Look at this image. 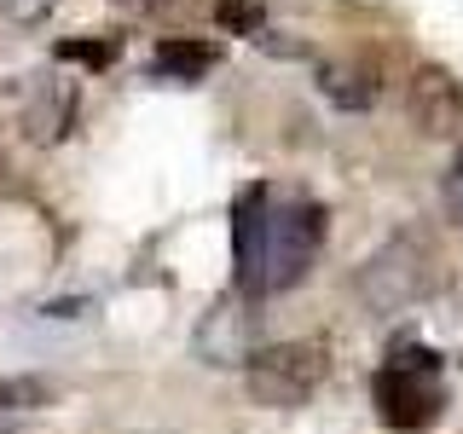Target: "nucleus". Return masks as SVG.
I'll return each instance as SVG.
<instances>
[{"label": "nucleus", "instance_id": "9b49d317", "mask_svg": "<svg viewBox=\"0 0 463 434\" xmlns=\"http://www.w3.org/2000/svg\"><path fill=\"white\" fill-rule=\"evenodd\" d=\"M214 18H221L232 35H260V24H267V0H214Z\"/></svg>", "mask_w": 463, "mask_h": 434}, {"label": "nucleus", "instance_id": "6e6552de", "mask_svg": "<svg viewBox=\"0 0 463 434\" xmlns=\"http://www.w3.org/2000/svg\"><path fill=\"white\" fill-rule=\"evenodd\" d=\"M250 330H255V318L250 313H238V307H221L203 325V354H209V365H250Z\"/></svg>", "mask_w": 463, "mask_h": 434}, {"label": "nucleus", "instance_id": "ddd939ff", "mask_svg": "<svg viewBox=\"0 0 463 434\" xmlns=\"http://www.w3.org/2000/svg\"><path fill=\"white\" fill-rule=\"evenodd\" d=\"M440 203H446V214L463 226V151L452 156V168H446V180H440Z\"/></svg>", "mask_w": 463, "mask_h": 434}, {"label": "nucleus", "instance_id": "2eb2a0df", "mask_svg": "<svg viewBox=\"0 0 463 434\" xmlns=\"http://www.w3.org/2000/svg\"><path fill=\"white\" fill-rule=\"evenodd\" d=\"M128 6H163V0H128Z\"/></svg>", "mask_w": 463, "mask_h": 434}, {"label": "nucleus", "instance_id": "f8f14e48", "mask_svg": "<svg viewBox=\"0 0 463 434\" xmlns=\"http://www.w3.org/2000/svg\"><path fill=\"white\" fill-rule=\"evenodd\" d=\"M52 388L41 376H0V411H18V405H47Z\"/></svg>", "mask_w": 463, "mask_h": 434}, {"label": "nucleus", "instance_id": "f257e3e1", "mask_svg": "<svg viewBox=\"0 0 463 434\" xmlns=\"http://www.w3.org/2000/svg\"><path fill=\"white\" fill-rule=\"evenodd\" d=\"M238 238V289L243 296H284L307 278L325 243V203L296 185H250L232 214Z\"/></svg>", "mask_w": 463, "mask_h": 434}, {"label": "nucleus", "instance_id": "9d476101", "mask_svg": "<svg viewBox=\"0 0 463 434\" xmlns=\"http://www.w3.org/2000/svg\"><path fill=\"white\" fill-rule=\"evenodd\" d=\"M116 52H122V35H105V41H58V58H64V64H87V70H110Z\"/></svg>", "mask_w": 463, "mask_h": 434}, {"label": "nucleus", "instance_id": "1a4fd4ad", "mask_svg": "<svg viewBox=\"0 0 463 434\" xmlns=\"http://www.w3.org/2000/svg\"><path fill=\"white\" fill-rule=\"evenodd\" d=\"M163 76L174 81H197V76H209L214 64H221V47L214 41H192V35H168V41H156V58H151Z\"/></svg>", "mask_w": 463, "mask_h": 434}, {"label": "nucleus", "instance_id": "f03ea898", "mask_svg": "<svg viewBox=\"0 0 463 434\" xmlns=\"http://www.w3.org/2000/svg\"><path fill=\"white\" fill-rule=\"evenodd\" d=\"M376 417L388 429H429L446 405V382H440V354H429L423 342H394L388 365L371 382Z\"/></svg>", "mask_w": 463, "mask_h": 434}, {"label": "nucleus", "instance_id": "dca6fc26", "mask_svg": "<svg viewBox=\"0 0 463 434\" xmlns=\"http://www.w3.org/2000/svg\"><path fill=\"white\" fill-rule=\"evenodd\" d=\"M0 174H6V163H0Z\"/></svg>", "mask_w": 463, "mask_h": 434}, {"label": "nucleus", "instance_id": "423d86ee", "mask_svg": "<svg viewBox=\"0 0 463 434\" xmlns=\"http://www.w3.org/2000/svg\"><path fill=\"white\" fill-rule=\"evenodd\" d=\"M76 87L70 81H52V76H29V99H24V134L35 145H58L76 127Z\"/></svg>", "mask_w": 463, "mask_h": 434}, {"label": "nucleus", "instance_id": "39448f33", "mask_svg": "<svg viewBox=\"0 0 463 434\" xmlns=\"http://www.w3.org/2000/svg\"><path fill=\"white\" fill-rule=\"evenodd\" d=\"M405 116L423 134H452L463 122V81L440 64H417L411 81H405Z\"/></svg>", "mask_w": 463, "mask_h": 434}, {"label": "nucleus", "instance_id": "7ed1b4c3", "mask_svg": "<svg viewBox=\"0 0 463 434\" xmlns=\"http://www.w3.org/2000/svg\"><path fill=\"white\" fill-rule=\"evenodd\" d=\"M434 289V255L417 238L383 243L365 267H359V301L371 313H405Z\"/></svg>", "mask_w": 463, "mask_h": 434}, {"label": "nucleus", "instance_id": "4468645a", "mask_svg": "<svg viewBox=\"0 0 463 434\" xmlns=\"http://www.w3.org/2000/svg\"><path fill=\"white\" fill-rule=\"evenodd\" d=\"M52 6H58V0H0V18H12V24H41Z\"/></svg>", "mask_w": 463, "mask_h": 434}, {"label": "nucleus", "instance_id": "20e7f679", "mask_svg": "<svg viewBox=\"0 0 463 434\" xmlns=\"http://www.w3.org/2000/svg\"><path fill=\"white\" fill-rule=\"evenodd\" d=\"M325 371H330L325 342H272V347H255L250 354V394L260 405L289 411V405H301L325 382Z\"/></svg>", "mask_w": 463, "mask_h": 434}, {"label": "nucleus", "instance_id": "0eeeda50", "mask_svg": "<svg viewBox=\"0 0 463 434\" xmlns=\"http://www.w3.org/2000/svg\"><path fill=\"white\" fill-rule=\"evenodd\" d=\"M318 93H325L330 105H342V110H371L376 105V70L330 58V64H318Z\"/></svg>", "mask_w": 463, "mask_h": 434}]
</instances>
